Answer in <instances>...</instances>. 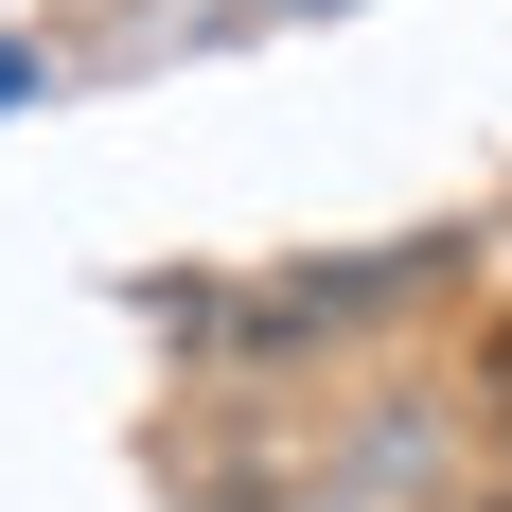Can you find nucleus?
<instances>
[{
	"mask_svg": "<svg viewBox=\"0 0 512 512\" xmlns=\"http://www.w3.org/2000/svg\"><path fill=\"white\" fill-rule=\"evenodd\" d=\"M477 389H495V424H512V318H495V336H477Z\"/></svg>",
	"mask_w": 512,
	"mask_h": 512,
	"instance_id": "obj_1",
	"label": "nucleus"
}]
</instances>
